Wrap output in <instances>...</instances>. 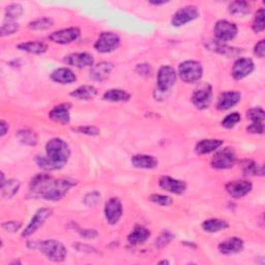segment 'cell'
<instances>
[{
  "label": "cell",
  "instance_id": "1",
  "mask_svg": "<svg viewBox=\"0 0 265 265\" xmlns=\"http://www.w3.org/2000/svg\"><path fill=\"white\" fill-rule=\"evenodd\" d=\"M76 184L71 179H53L48 174H37L29 183V192L31 197L42 198L47 201H58Z\"/></svg>",
  "mask_w": 265,
  "mask_h": 265
},
{
  "label": "cell",
  "instance_id": "2",
  "mask_svg": "<svg viewBox=\"0 0 265 265\" xmlns=\"http://www.w3.org/2000/svg\"><path fill=\"white\" fill-rule=\"evenodd\" d=\"M71 157L69 144L60 138H53L46 144V157L37 156L35 162L45 170H58L64 167Z\"/></svg>",
  "mask_w": 265,
  "mask_h": 265
},
{
  "label": "cell",
  "instance_id": "3",
  "mask_svg": "<svg viewBox=\"0 0 265 265\" xmlns=\"http://www.w3.org/2000/svg\"><path fill=\"white\" fill-rule=\"evenodd\" d=\"M27 246L31 250L39 249L49 260L53 262H62L68 254L66 247L56 239H47L44 242H30Z\"/></svg>",
  "mask_w": 265,
  "mask_h": 265
},
{
  "label": "cell",
  "instance_id": "4",
  "mask_svg": "<svg viewBox=\"0 0 265 265\" xmlns=\"http://www.w3.org/2000/svg\"><path fill=\"white\" fill-rule=\"evenodd\" d=\"M178 75L185 83L199 82L203 75V68L201 64L195 60H186L178 67Z\"/></svg>",
  "mask_w": 265,
  "mask_h": 265
},
{
  "label": "cell",
  "instance_id": "5",
  "mask_svg": "<svg viewBox=\"0 0 265 265\" xmlns=\"http://www.w3.org/2000/svg\"><path fill=\"white\" fill-rule=\"evenodd\" d=\"M176 77H177V75H176V72L172 67L162 66L157 76V92L160 94L169 92L176 82Z\"/></svg>",
  "mask_w": 265,
  "mask_h": 265
},
{
  "label": "cell",
  "instance_id": "6",
  "mask_svg": "<svg viewBox=\"0 0 265 265\" xmlns=\"http://www.w3.org/2000/svg\"><path fill=\"white\" fill-rule=\"evenodd\" d=\"M236 162V155L230 147H226L217 151L211 159V166L218 170H226L234 166Z\"/></svg>",
  "mask_w": 265,
  "mask_h": 265
},
{
  "label": "cell",
  "instance_id": "7",
  "mask_svg": "<svg viewBox=\"0 0 265 265\" xmlns=\"http://www.w3.org/2000/svg\"><path fill=\"white\" fill-rule=\"evenodd\" d=\"M238 28L234 23H231L227 20H220L216 23L213 27L214 37L217 42L226 43L232 41L237 35Z\"/></svg>",
  "mask_w": 265,
  "mask_h": 265
},
{
  "label": "cell",
  "instance_id": "8",
  "mask_svg": "<svg viewBox=\"0 0 265 265\" xmlns=\"http://www.w3.org/2000/svg\"><path fill=\"white\" fill-rule=\"evenodd\" d=\"M120 46L119 36L113 32L100 33L94 44V49L99 53H110Z\"/></svg>",
  "mask_w": 265,
  "mask_h": 265
},
{
  "label": "cell",
  "instance_id": "9",
  "mask_svg": "<svg viewBox=\"0 0 265 265\" xmlns=\"http://www.w3.org/2000/svg\"><path fill=\"white\" fill-rule=\"evenodd\" d=\"M212 100V88L209 84L199 86L192 95L193 104L200 110L207 109Z\"/></svg>",
  "mask_w": 265,
  "mask_h": 265
},
{
  "label": "cell",
  "instance_id": "10",
  "mask_svg": "<svg viewBox=\"0 0 265 265\" xmlns=\"http://www.w3.org/2000/svg\"><path fill=\"white\" fill-rule=\"evenodd\" d=\"M199 17V11L196 6L187 5L179 8L172 17L171 23L175 27H180L182 25L194 21Z\"/></svg>",
  "mask_w": 265,
  "mask_h": 265
},
{
  "label": "cell",
  "instance_id": "11",
  "mask_svg": "<svg viewBox=\"0 0 265 265\" xmlns=\"http://www.w3.org/2000/svg\"><path fill=\"white\" fill-rule=\"evenodd\" d=\"M51 214H52V210L49 209V208H41V209L37 210L34 213V216L31 219L28 226L23 231L22 236L27 237V236L32 235L36 230H39L41 228V227L44 225V223L50 217H51Z\"/></svg>",
  "mask_w": 265,
  "mask_h": 265
},
{
  "label": "cell",
  "instance_id": "12",
  "mask_svg": "<svg viewBox=\"0 0 265 265\" xmlns=\"http://www.w3.org/2000/svg\"><path fill=\"white\" fill-rule=\"evenodd\" d=\"M255 65L253 60L248 57L238 58L232 67V77L235 80H242L254 71Z\"/></svg>",
  "mask_w": 265,
  "mask_h": 265
},
{
  "label": "cell",
  "instance_id": "13",
  "mask_svg": "<svg viewBox=\"0 0 265 265\" xmlns=\"http://www.w3.org/2000/svg\"><path fill=\"white\" fill-rule=\"evenodd\" d=\"M80 36V29L77 27H71L55 31L49 35V40L53 43L67 45L75 42Z\"/></svg>",
  "mask_w": 265,
  "mask_h": 265
},
{
  "label": "cell",
  "instance_id": "14",
  "mask_svg": "<svg viewBox=\"0 0 265 265\" xmlns=\"http://www.w3.org/2000/svg\"><path fill=\"white\" fill-rule=\"evenodd\" d=\"M105 218L110 225H115L122 216V204L118 198H111L105 205Z\"/></svg>",
  "mask_w": 265,
  "mask_h": 265
},
{
  "label": "cell",
  "instance_id": "15",
  "mask_svg": "<svg viewBox=\"0 0 265 265\" xmlns=\"http://www.w3.org/2000/svg\"><path fill=\"white\" fill-rule=\"evenodd\" d=\"M253 188V184L248 180H235L226 184V191L233 198H243Z\"/></svg>",
  "mask_w": 265,
  "mask_h": 265
},
{
  "label": "cell",
  "instance_id": "16",
  "mask_svg": "<svg viewBox=\"0 0 265 265\" xmlns=\"http://www.w3.org/2000/svg\"><path fill=\"white\" fill-rule=\"evenodd\" d=\"M160 186L169 193L180 195L186 190V183L182 180H178L170 177V176H162L159 180Z\"/></svg>",
  "mask_w": 265,
  "mask_h": 265
},
{
  "label": "cell",
  "instance_id": "17",
  "mask_svg": "<svg viewBox=\"0 0 265 265\" xmlns=\"http://www.w3.org/2000/svg\"><path fill=\"white\" fill-rule=\"evenodd\" d=\"M241 98H242L241 92H238L236 90L226 91L219 96L218 103H217V109L220 111L229 110L241 102Z\"/></svg>",
  "mask_w": 265,
  "mask_h": 265
},
{
  "label": "cell",
  "instance_id": "18",
  "mask_svg": "<svg viewBox=\"0 0 265 265\" xmlns=\"http://www.w3.org/2000/svg\"><path fill=\"white\" fill-rule=\"evenodd\" d=\"M65 62L68 66L83 69L86 67H92L94 60L92 55L88 53H73L66 56Z\"/></svg>",
  "mask_w": 265,
  "mask_h": 265
},
{
  "label": "cell",
  "instance_id": "19",
  "mask_svg": "<svg viewBox=\"0 0 265 265\" xmlns=\"http://www.w3.org/2000/svg\"><path fill=\"white\" fill-rule=\"evenodd\" d=\"M113 68H114V66H113L111 62H98L95 66H92L90 70V78L96 82H103L109 78L110 74L113 71Z\"/></svg>",
  "mask_w": 265,
  "mask_h": 265
},
{
  "label": "cell",
  "instance_id": "20",
  "mask_svg": "<svg viewBox=\"0 0 265 265\" xmlns=\"http://www.w3.org/2000/svg\"><path fill=\"white\" fill-rule=\"evenodd\" d=\"M223 255H233L242 252L244 249V241L238 237H231L221 243L218 247Z\"/></svg>",
  "mask_w": 265,
  "mask_h": 265
},
{
  "label": "cell",
  "instance_id": "21",
  "mask_svg": "<svg viewBox=\"0 0 265 265\" xmlns=\"http://www.w3.org/2000/svg\"><path fill=\"white\" fill-rule=\"evenodd\" d=\"M70 104H60L55 106L51 111L49 112V118L60 124H68L71 120L70 114Z\"/></svg>",
  "mask_w": 265,
  "mask_h": 265
},
{
  "label": "cell",
  "instance_id": "22",
  "mask_svg": "<svg viewBox=\"0 0 265 265\" xmlns=\"http://www.w3.org/2000/svg\"><path fill=\"white\" fill-rule=\"evenodd\" d=\"M222 145L223 140H220V139H204L196 144L195 151L198 155H207L219 149Z\"/></svg>",
  "mask_w": 265,
  "mask_h": 265
},
{
  "label": "cell",
  "instance_id": "23",
  "mask_svg": "<svg viewBox=\"0 0 265 265\" xmlns=\"http://www.w3.org/2000/svg\"><path fill=\"white\" fill-rule=\"evenodd\" d=\"M132 165L138 169H155L158 166V160L148 155H136L131 160Z\"/></svg>",
  "mask_w": 265,
  "mask_h": 265
},
{
  "label": "cell",
  "instance_id": "24",
  "mask_svg": "<svg viewBox=\"0 0 265 265\" xmlns=\"http://www.w3.org/2000/svg\"><path fill=\"white\" fill-rule=\"evenodd\" d=\"M150 236V231L143 226H136L128 236V242L130 245L138 246L144 244Z\"/></svg>",
  "mask_w": 265,
  "mask_h": 265
},
{
  "label": "cell",
  "instance_id": "25",
  "mask_svg": "<svg viewBox=\"0 0 265 265\" xmlns=\"http://www.w3.org/2000/svg\"><path fill=\"white\" fill-rule=\"evenodd\" d=\"M51 79L59 84H72L76 80H77V77L74 74V72L68 68H60L55 70L51 74Z\"/></svg>",
  "mask_w": 265,
  "mask_h": 265
},
{
  "label": "cell",
  "instance_id": "26",
  "mask_svg": "<svg viewBox=\"0 0 265 265\" xmlns=\"http://www.w3.org/2000/svg\"><path fill=\"white\" fill-rule=\"evenodd\" d=\"M208 48L210 50H212V51L217 52V53H219L221 55L227 56V57H235L238 54L242 53L241 49L229 47V46H227V45H225L223 43H220V42H217V41L210 42L208 44Z\"/></svg>",
  "mask_w": 265,
  "mask_h": 265
},
{
  "label": "cell",
  "instance_id": "27",
  "mask_svg": "<svg viewBox=\"0 0 265 265\" xmlns=\"http://www.w3.org/2000/svg\"><path fill=\"white\" fill-rule=\"evenodd\" d=\"M17 48L21 51L31 53V54H43L48 50V45L44 42H26L22 43L17 46Z\"/></svg>",
  "mask_w": 265,
  "mask_h": 265
},
{
  "label": "cell",
  "instance_id": "28",
  "mask_svg": "<svg viewBox=\"0 0 265 265\" xmlns=\"http://www.w3.org/2000/svg\"><path fill=\"white\" fill-rule=\"evenodd\" d=\"M97 94V89L91 85H83L78 87L77 89H75L71 95L82 100H90L94 98Z\"/></svg>",
  "mask_w": 265,
  "mask_h": 265
},
{
  "label": "cell",
  "instance_id": "29",
  "mask_svg": "<svg viewBox=\"0 0 265 265\" xmlns=\"http://www.w3.org/2000/svg\"><path fill=\"white\" fill-rule=\"evenodd\" d=\"M229 227L228 222L220 219H209L202 224V229L208 233H217L219 231L225 230Z\"/></svg>",
  "mask_w": 265,
  "mask_h": 265
},
{
  "label": "cell",
  "instance_id": "30",
  "mask_svg": "<svg viewBox=\"0 0 265 265\" xmlns=\"http://www.w3.org/2000/svg\"><path fill=\"white\" fill-rule=\"evenodd\" d=\"M103 98L107 102H112V103H119V102H128L131 98V94L122 89H109L107 90Z\"/></svg>",
  "mask_w": 265,
  "mask_h": 265
},
{
  "label": "cell",
  "instance_id": "31",
  "mask_svg": "<svg viewBox=\"0 0 265 265\" xmlns=\"http://www.w3.org/2000/svg\"><path fill=\"white\" fill-rule=\"evenodd\" d=\"M20 181L17 179H7L3 184H1L2 197L4 199H10L14 197L20 190Z\"/></svg>",
  "mask_w": 265,
  "mask_h": 265
},
{
  "label": "cell",
  "instance_id": "32",
  "mask_svg": "<svg viewBox=\"0 0 265 265\" xmlns=\"http://www.w3.org/2000/svg\"><path fill=\"white\" fill-rule=\"evenodd\" d=\"M228 10L233 16L245 17L251 12V5L246 1H234L230 3Z\"/></svg>",
  "mask_w": 265,
  "mask_h": 265
},
{
  "label": "cell",
  "instance_id": "33",
  "mask_svg": "<svg viewBox=\"0 0 265 265\" xmlns=\"http://www.w3.org/2000/svg\"><path fill=\"white\" fill-rule=\"evenodd\" d=\"M16 137L22 144L28 146H35L37 144V135L30 130H21L17 133Z\"/></svg>",
  "mask_w": 265,
  "mask_h": 265
},
{
  "label": "cell",
  "instance_id": "34",
  "mask_svg": "<svg viewBox=\"0 0 265 265\" xmlns=\"http://www.w3.org/2000/svg\"><path fill=\"white\" fill-rule=\"evenodd\" d=\"M243 170L245 175H263L264 169L262 165H258L253 161H246L243 164Z\"/></svg>",
  "mask_w": 265,
  "mask_h": 265
},
{
  "label": "cell",
  "instance_id": "35",
  "mask_svg": "<svg viewBox=\"0 0 265 265\" xmlns=\"http://www.w3.org/2000/svg\"><path fill=\"white\" fill-rule=\"evenodd\" d=\"M53 26V20L50 18L37 19L28 24V27L33 30H46Z\"/></svg>",
  "mask_w": 265,
  "mask_h": 265
},
{
  "label": "cell",
  "instance_id": "36",
  "mask_svg": "<svg viewBox=\"0 0 265 265\" xmlns=\"http://www.w3.org/2000/svg\"><path fill=\"white\" fill-rule=\"evenodd\" d=\"M23 14V7L19 3L10 4L5 8V17L6 20H12L15 21L16 19L20 18V16Z\"/></svg>",
  "mask_w": 265,
  "mask_h": 265
},
{
  "label": "cell",
  "instance_id": "37",
  "mask_svg": "<svg viewBox=\"0 0 265 265\" xmlns=\"http://www.w3.org/2000/svg\"><path fill=\"white\" fill-rule=\"evenodd\" d=\"M241 119H242L241 114H239V113H237V112H233V113H231V114L227 115L222 120V125L225 129H232L239 121H241Z\"/></svg>",
  "mask_w": 265,
  "mask_h": 265
},
{
  "label": "cell",
  "instance_id": "38",
  "mask_svg": "<svg viewBox=\"0 0 265 265\" xmlns=\"http://www.w3.org/2000/svg\"><path fill=\"white\" fill-rule=\"evenodd\" d=\"M264 18H265V10L264 8H260L255 16V20L253 22V30L256 33L263 32L264 30Z\"/></svg>",
  "mask_w": 265,
  "mask_h": 265
},
{
  "label": "cell",
  "instance_id": "39",
  "mask_svg": "<svg viewBox=\"0 0 265 265\" xmlns=\"http://www.w3.org/2000/svg\"><path fill=\"white\" fill-rule=\"evenodd\" d=\"M265 117V113L263 109L261 108H253L248 111V118L252 122H257V123H263Z\"/></svg>",
  "mask_w": 265,
  "mask_h": 265
},
{
  "label": "cell",
  "instance_id": "40",
  "mask_svg": "<svg viewBox=\"0 0 265 265\" xmlns=\"http://www.w3.org/2000/svg\"><path fill=\"white\" fill-rule=\"evenodd\" d=\"M149 200L151 202H154L156 204L162 205V206H169L173 203V200L169 196L161 195V194H154L149 196Z\"/></svg>",
  "mask_w": 265,
  "mask_h": 265
},
{
  "label": "cell",
  "instance_id": "41",
  "mask_svg": "<svg viewBox=\"0 0 265 265\" xmlns=\"http://www.w3.org/2000/svg\"><path fill=\"white\" fill-rule=\"evenodd\" d=\"M19 30V25L15 21L12 20H6V22L3 23L1 26V35H9V34H14Z\"/></svg>",
  "mask_w": 265,
  "mask_h": 265
},
{
  "label": "cell",
  "instance_id": "42",
  "mask_svg": "<svg viewBox=\"0 0 265 265\" xmlns=\"http://www.w3.org/2000/svg\"><path fill=\"white\" fill-rule=\"evenodd\" d=\"M100 198H102V196H100V194L96 191L94 192H91V193H88L84 199H83V202L84 204L88 207H93L95 205H97L99 202H100Z\"/></svg>",
  "mask_w": 265,
  "mask_h": 265
},
{
  "label": "cell",
  "instance_id": "43",
  "mask_svg": "<svg viewBox=\"0 0 265 265\" xmlns=\"http://www.w3.org/2000/svg\"><path fill=\"white\" fill-rule=\"evenodd\" d=\"M73 131L77 132L79 134H84L88 136H97L99 135V130L95 127H91V125H87V127H79L73 129Z\"/></svg>",
  "mask_w": 265,
  "mask_h": 265
},
{
  "label": "cell",
  "instance_id": "44",
  "mask_svg": "<svg viewBox=\"0 0 265 265\" xmlns=\"http://www.w3.org/2000/svg\"><path fill=\"white\" fill-rule=\"evenodd\" d=\"M174 238V235L169 233V232H166V233H163L159 238H157L156 241V246L158 248H164L165 246H167L172 239Z\"/></svg>",
  "mask_w": 265,
  "mask_h": 265
},
{
  "label": "cell",
  "instance_id": "45",
  "mask_svg": "<svg viewBox=\"0 0 265 265\" xmlns=\"http://www.w3.org/2000/svg\"><path fill=\"white\" fill-rule=\"evenodd\" d=\"M2 228L9 232V233H15L21 228V223L20 222H15V221H10V222H5L2 224Z\"/></svg>",
  "mask_w": 265,
  "mask_h": 265
},
{
  "label": "cell",
  "instance_id": "46",
  "mask_svg": "<svg viewBox=\"0 0 265 265\" xmlns=\"http://www.w3.org/2000/svg\"><path fill=\"white\" fill-rule=\"evenodd\" d=\"M74 247L77 249L79 252H83V253H88V254H99V252L96 251L94 248L85 245V244H76Z\"/></svg>",
  "mask_w": 265,
  "mask_h": 265
},
{
  "label": "cell",
  "instance_id": "47",
  "mask_svg": "<svg viewBox=\"0 0 265 265\" xmlns=\"http://www.w3.org/2000/svg\"><path fill=\"white\" fill-rule=\"evenodd\" d=\"M247 131L251 134H263L264 125H263V123L252 122V124H250L249 127L247 128Z\"/></svg>",
  "mask_w": 265,
  "mask_h": 265
},
{
  "label": "cell",
  "instance_id": "48",
  "mask_svg": "<svg viewBox=\"0 0 265 265\" xmlns=\"http://www.w3.org/2000/svg\"><path fill=\"white\" fill-rule=\"evenodd\" d=\"M254 53L257 57L259 58H263L265 55V41L261 40L259 41L255 47H254Z\"/></svg>",
  "mask_w": 265,
  "mask_h": 265
},
{
  "label": "cell",
  "instance_id": "49",
  "mask_svg": "<svg viewBox=\"0 0 265 265\" xmlns=\"http://www.w3.org/2000/svg\"><path fill=\"white\" fill-rule=\"evenodd\" d=\"M136 71H137L138 74H140V75H142V76H150V73H151V67H150L149 65L142 64V65L137 66Z\"/></svg>",
  "mask_w": 265,
  "mask_h": 265
},
{
  "label": "cell",
  "instance_id": "50",
  "mask_svg": "<svg viewBox=\"0 0 265 265\" xmlns=\"http://www.w3.org/2000/svg\"><path fill=\"white\" fill-rule=\"evenodd\" d=\"M80 235L87 238H94L97 236V231L91 230V229H85L80 232Z\"/></svg>",
  "mask_w": 265,
  "mask_h": 265
},
{
  "label": "cell",
  "instance_id": "51",
  "mask_svg": "<svg viewBox=\"0 0 265 265\" xmlns=\"http://www.w3.org/2000/svg\"><path fill=\"white\" fill-rule=\"evenodd\" d=\"M0 129H1V137H3L8 131V123L4 120L0 121Z\"/></svg>",
  "mask_w": 265,
  "mask_h": 265
},
{
  "label": "cell",
  "instance_id": "52",
  "mask_svg": "<svg viewBox=\"0 0 265 265\" xmlns=\"http://www.w3.org/2000/svg\"><path fill=\"white\" fill-rule=\"evenodd\" d=\"M150 3L155 5H161V4H165L166 1H150Z\"/></svg>",
  "mask_w": 265,
  "mask_h": 265
},
{
  "label": "cell",
  "instance_id": "53",
  "mask_svg": "<svg viewBox=\"0 0 265 265\" xmlns=\"http://www.w3.org/2000/svg\"><path fill=\"white\" fill-rule=\"evenodd\" d=\"M159 264H169V261H167V260H162V261L159 262Z\"/></svg>",
  "mask_w": 265,
  "mask_h": 265
}]
</instances>
